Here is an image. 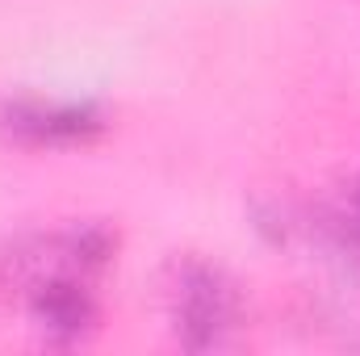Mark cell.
<instances>
[{
	"mask_svg": "<svg viewBox=\"0 0 360 356\" xmlns=\"http://www.w3.org/2000/svg\"><path fill=\"white\" fill-rule=\"evenodd\" d=\"M180 336L188 348H218L235 323V298L214 268H188L176 298Z\"/></svg>",
	"mask_w": 360,
	"mask_h": 356,
	"instance_id": "obj_1",
	"label": "cell"
},
{
	"mask_svg": "<svg viewBox=\"0 0 360 356\" xmlns=\"http://www.w3.org/2000/svg\"><path fill=\"white\" fill-rule=\"evenodd\" d=\"M4 130L21 143L34 147H63V143H84L101 130V117L89 105H38V101H17L4 109Z\"/></svg>",
	"mask_w": 360,
	"mask_h": 356,
	"instance_id": "obj_2",
	"label": "cell"
},
{
	"mask_svg": "<svg viewBox=\"0 0 360 356\" xmlns=\"http://www.w3.org/2000/svg\"><path fill=\"white\" fill-rule=\"evenodd\" d=\"M92 298L84 289V276H51L34 285V319L55 340H76L92 327Z\"/></svg>",
	"mask_w": 360,
	"mask_h": 356,
	"instance_id": "obj_3",
	"label": "cell"
}]
</instances>
